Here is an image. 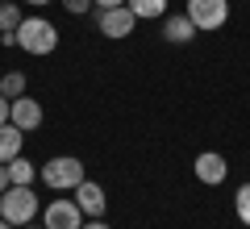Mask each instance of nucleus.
<instances>
[{
  "mask_svg": "<svg viewBox=\"0 0 250 229\" xmlns=\"http://www.w3.org/2000/svg\"><path fill=\"white\" fill-rule=\"evenodd\" d=\"M59 4H62L67 13H75V17H83V13L92 9V0H59Z\"/></svg>",
  "mask_w": 250,
  "mask_h": 229,
  "instance_id": "nucleus-17",
  "label": "nucleus"
},
{
  "mask_svg": "<svg viewBox=\"0 0 250 229\" xmlns=\"http://www.w3.org/2000/svg\"><path fill=\"white\" fill-rule=\"evenodd\" d=\"M80 229H108V225H104V221H100V217H88V221H83Z\"/></svg>",
  "mask_w": 250,
  "mask_h": 229,
  "instance_id": "nucleus-19",
  "label": "nucleus"
},
{
  "mask_svg": "<svg viewBox=\"0 0 250 229\" xmlns=\"http://www.w3.org/2000/svg\"><path fill=\"white\" fill-rule=\"evenodd\" d=\"M192 175L200 179V184H225V175H229V163H225V154H217V150H205V154H196V163H192Z\"/></svg>",
  "mask_w": 250,
  "mask_h": 229,
  "instance_id": "nucleus-6",
  "label": "nucleus"
},
{
  "mask_svg": "<svg viewBox=\"0 0 250 229\" xmlns=\"http://www.w3.org/2000/svg\"><path fill=\"white\" fill-rule=\"evenodd\" d=\"M83 225V212L75 200H54L46 204V229H80Z\"/></svg>",
  "mask_w": 250,
  "mask_h": 229,
  "instance_id": "nucleus-7",
  "label": "nucleus"
},
{
  "mask_svg": "<svg viewBox=\"0 0 250 229\" xmlns=\"http://www.w3.org/2000/svg\"><path fill=\"white\" fill-rule=\"evenodd\" d=\"M96 9H117V4H125V0H92Z\"/></svg>",
  "mask_w": 250,
  "mask_h": 229,
  "instance_id": "nucleus-20",
  "label": "nucleus"
},
{
  "mask_svg": "<svg viewBox=\"0 0 250 229\" xmlns=\"http://www.w3.org/2000/svg\"><path fill=\"white\" fill-rule=\"evenodd\" d=\"M188 17H192V25L205 29V34H213V29H221L225 21H229V0H188Z\"/></svg>",
  "mask_w": 250,
  "mask_h": 229,
  "instance_id": "nucleus-4",
  "label": "nucleus"
},
{
  "mask_svg": "<svg viewBox=\"0 0 250 229\" xmlns=\"http://www.w3.org/2000/svg\"><path fill=\"white\" fill-rule=\"evenodd\" d=\"M34 212H38V196L29 192V187H21V184H13V187H4L0 192V221H9V225H29L34 221Z\"/></svg>",
  "mask_w": 250,
  "mask_h": 229,
  "instance_id": "nucleus-2",
  "label": "nucleus"
},
{
  "mask_svg": "<svg viewBox=\"0 0 250 229\" xmlns=\"http://www.w3.org/2000/svg\"><path fill=\"white\" fill-rule=\"evenodd\" d=\"M233 208H238V221H242V225H250V184L238 187V196H233Z\"/></svg>",
  "mask_w": 250,
  "mask_h": 229,
  "instance_id": "nucleus-16",
  "label": "nucleus"
},
{
  "mask_svg": "<svg viewBox=\"0 0 250 229\" xmlns=\"http://www.w3.org/2000/svg\"><path fill=\"white\" fill-rule=\"evenodd\" d=\"M129 9H134L138 21H159L163 13H167V0H125Z\"/></svg>",
  "mask_w": 250,
  "mask_h": 229,
  "instance_id": "nucleus-13",
  "label": "nucleus"
},
{
  "mask_svg": "<svg viewBox=\"0 0 250 229\" xmlns=\"http://www.w3.org/2000/svg\"><path fill=\"white\" fill-rule=\"evenodd\" d=\"M42 179L54 187V192H67V187L75 192V187H80L88 175H83V163L75 159V154H54V159L42 167Z\"/></svg>",
  "mask_w": 250,
  "mask_h": 229,
  "instance_id": "nucleus-3",
  "label": "nucleus"
},
{
  "mask_svg": "<svg viewBox=\"0 0 250 229\" xmlns=\"http://www.w3.org/2000/svg\"><path fill=\"white\" fill-rule=\"evenodd\" d=\"M4 167H9V184H21V187H29V179L38 175V167H34L29 159H25V154H17V159H9Z\"/></svg>",
  "mask_w": 250,
  "mask_h": 229,
  "instance_id": "nucleus-12",
  "label": "nucleus"
},
{
  "mask_svg": "<svg viewBox=\"0 0 250 229\" xmlns=\"http://www.w3.org/2000/svg\"><path fill=\"white\" fill-rule=\"evenodd\" d=\"M0 229H17V225H9V221H0Z\"/></svg>",
  "mask_w": 250,
  "mask_h": 229,
  "instance_id": "nucleus-23",
  "label": "nucleus"
},
{
  "mask_svg": "<svg viewBox=\"0 0 250 229\" xmlns=\"http://www.w3.org/2000/svg\"><path fill=\"white\" fill-rule=\"evenodd\" d=\"M9 121L17 125V129H38V125H42V104H38V100H29V96H17L9 104Z\"/></svg>",
  "mask_w": 250,
  "mask_h": 229,
  "instance_id": "nucleus-9",
  "label": "nucleus"
},
{
  "mask_svg": "<svg viewBox=\"0 0 250 229\" xmlns=\"http://www.w3.org/2000/svg\"><path fill=\"white\" fill-rule=\"evenodd\" d=\"M0 96H9V100L25 96V75H21V71H9V75L0 80Z\"/></svg>",
  "mask_w": 250,
  "mask_h": 229,
  "instance_id": "nucleus-15",
  "label": "nucleus"
},
{
  "mask_svg": "<svg viewBox=\"0 0 250 229\" xmlns=\"http://www.w3.org/2000/svg\"><path fill=\"white\" fill-rule=\"evenodd\" d=\"M21 4L17 0H0V34H17V25H21Z\"/></svg>",
  "mask_w": 250,
  "mask_h": 229,
  "instance_id": "nucleus-14",
  "label": "nucleus"
},
{
  "mask_svg": "<svg viewBox=\"0 0 250 229\" xmlns=\"http://www.w3.org/2000/svg\"><path fill=\"white\" fill-rule=\"evenodd\" d=\"M4 187H13V184H9V167L0 163V192H4Z\"/></svg>",
  "mask_w": 250,
  "mask_h": 229,
  "instance_id": "nucleus-21",
  "label": "nucleus"
},
{
  "mask_svg": "<svg viewBox=\"0 0 250 229\" xmlns=\"http://www.w3.org/2000/svg\"><path fill=\"white\" fill-rule=\"evenodd\" d=\"M21 229H46V225H21Z\"/></svg>",
  "mask_w": 250,
  "mask_h": 229,
  "instance_id": "nucleus-24",
  "label": "nucleus"
},
{
  "mask_svg": "<svg viewBox=\"0 0 250 229\" xmlns=\"http://www.w3.org/2000/svg\"><path fill=\"white\" fill-rule=\"evenodd\" d=\"M9 104H13V100H9V96H0V125L9 121Z\"/></svg>",
  "mask_w": 250,
  "mask_h": 229,
  "instance_id": "nucleus-18",
  "label": "nucleus"
},
{
  "mask_svg": "<svg viewBox=\"0 0 250 229\" xmlns=\"http://www.w3.org/2000/svg\"><path fill=\"white\" fill-rule=\"evenodd\" d=\"M17 46L25 54H50L54 46H59V29H54L46 17H25L17 25Z\"/></svg>",
  "mask_w": 250,
  "mask_h": 229,
  "instance_id": "nucleus-1",
  "label": "nucleus"
},
{
  "mask_svg": "<svg viewBox=\"0 0 250 229\" xmlns=\"http://www.w3.org/2000/svg\"><path fill=\"white\" fill-rule=\"evenodd\" d=\"M21 142H25V129H17L13 121L0 125V163L17 159V154H21Z\"/></svg>",
  "mask_w": 250,
  "mask_h": 229,
  "instance_id": "nucleus-11",
  "label": "nucleus"
},
{
  "mask_svg": "<svg viewBox=\"0 0 250 229\" xmlns=\"http://www.w3.org/2000/svg\"><path fill=\"white\" fill-rule=\"evenodd\" d=\"M96 25H100V34H104V38H113V42H117V38H129V34H134L138 17H134L129 4H117V9H100Z\"/></svg>",
  "mask_w": 250,
  "mask_h": 229,
  "instance_id": "nucleus-5",
  "label": "nucleus"
},
{
  "mask_svg": "<svg viewBox=\"0 0 250 229\" xmlns=\"http://www.w3.org/2000/svg\"><path fill=\"white\" fill-rule=\"evenodd\" d=\"M25 4H34V9H46V4H54V0H25Z\"/></svg>",
  "mask_w": 250,
  "mask_h": 229,
  "instance_id": "nucleus-22",
  "label": "nucleus"
},
{
  "mask_svg": "<svg viewBox=\"0 0 250 229\" xmlns=\"http://www.w3.org/2000/svg\"><path fill=\"white\" fill-rule=\"evenodd\" d=\"M196 34H200V29L192 25V17H188V13H175V17H167V21H163V38H167V42H175V46L192 42Z\"/></svg>",
  "mask_w": 250,
  "mask_h": 229,
  "instance_id": "nucleus-10",
  "label": "nucleus"
},
{
  "mask_svg": "<svg viewBox=\"0 0 250 229\" xmlns=\"http://www.w3.org/2000/svg\"><path fill=\"white\" fill-rule=\"evenodd\" d=\"M75 204H80V212H83V217H104V208H108L104 187H100V184H92V179H83V184L75 187Z\"/></svg>",
  "mask_w": 250,
  "mask_h": 229,
  "instance_id": "nucleus-8",
  "label": "nucleus"
}]
</instances>
